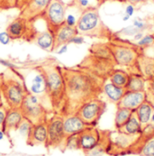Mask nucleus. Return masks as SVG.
Here are the masks:
<instances>
[{
  "label": "nucleus",
  "mask_w": 154,
  "mask_h": 156,
  "mask_svg": "<svg viewBox=\"0 0 154 156\" xmlns=\"http://www.w3.org/2000/svg\"><path fill=\"white\" fill-rule=\"evenodd\" d=\"M65 82V102L62 115L76 114L89 100L99 98L106 80L80 68L61 66Z\"/></svg>",
  "instance_id": "f257e3e1"
},
{
  "label": "nucleus",
  "mask_w": 154,
  "mask_h": 156,
  "mask_svg": "<svg viewBox=\"0 0 154 156\" xmlns=\"http://www.w3.org/2000/svg\"><path fill=\"white\" fill-rule=\"evenodd\" d=\"M43 71L53 113L61 114L65 102V82L61 65L49 60L37 65Z\"/></svg>",
  "instance_id": "f03ea898"
},
{
  "label": "nucleus",
  "mask_w": 154,
  "mask_h": 156,
  "mask_svg": "<svg viewBox=\"0 0 154 156\" xmlns=\"http://www.w3.org/2000/svg\"><path fill=\"white\" fill-rule=\"evenodd\" d=\"M0 89L8 108H20L28 93L21 74L16 68H7L0 74Z\"/></svg>",
  "instance_id": "7ed1b4c3"
},
{
  "label": "nucleus",
  "mask_w": 154,
  "mask_h": 156,
  "mask_svg": "<svg viewBox=\"0 0 154 156\" xmlns=\"http://www.w3.org/2000/svg\"><path fill=\"white\" fill-rule=\"evenodd\" d=\"M107 44L113 53L116 65L124 66L128 69V70H133L132 73L141 75L137 61L139 56L144 52V48L129 41L115 38L114 35L107 42Z\"/></svg>",
  "instance_id": "20e7f679"
},
{
  "label": "nucleus",
  "mask_w": 154,
  "mask_h": 156,
  "mask_svg": "<svg viewBox=\"0 0 154 156\" xmlns=\"http://www.w3.org/2000/svg\"><path fill=\"white\" fill-rule=\"evenodd\" d=\"M78 34L82 36L95 37L104 40H111L113 34L109 28L101 20L97 7L90 6L84 9L77 23Z\"/></svg>",
  "instance_id": "39448f33"
},
{
  "label": "nucleus",
  "mask_w": 154,
  "mask_h": 156,
  "mask_svg": "<svg viewBox=\"0 0 154 156\" xmlns=\"http://www.w3.org/2000/svg\"><path fill=\"white\" fill-rule=\"evenodd\" d=\"M21 74L27 91L40 98L50 112L53 113L49 98L47 85L43 71L37 65L27 69H17Z\"/></svg>",
  "instance_id": "423d86ee"
},
{
  "label": "nucleus",
  "mask_w": 154,
  "mask_h": 156,
  "mask_svg": "<svg viewBox=\"0 0 154 156\" xmlns=\"http://www.w3.org/2000/svg\"><path fill=\"white\" fill-rule=\"evenodd\" d=\"M20 109L23 117L31 121L33 125L45 122L48 119V114L51 113L43 100L30 92L24 97Z\"/></svg>",
  "instance_id": "0eeeda50"
},
{
  "label": "nucleus",
  "mask_w": 154,
  "mask_h": 156,
  "mask_svg": "<svg viewBox=\"0 0 154 156\" xmlns=\"http://www.w3.org/2000/svg\"><path fill=\"white\" fill-rule=\"evenodd\" d=\"M76 67L83 69L99 79L107 80L116 67V62L114 60L98 57L89 53Z\"/></svg>",
  "instance_id": "6e6552de"
},
{
  "label": "nucleus",
  "mask_w": 154,
  "mask_h": 156,
  "mask_svg": "<svg viewBox=\"0 0 154 156\" xmlns=\"http://www.w3.org/2000/svg\"><path fill=\"white\" fill-rule=\"evenodd\" d=\"M46 123L48 137L45 147L47 149H61L65 140L63 130V115L53 113V115L46 120Z\"/></svg>",
  "instance_id": "1a4fd4ad"
},
{
  "label": "nucleus",
  "mask_w": 154,
  "mask_h": 156,
  "mask_svg": "<svg viewBox=\"0 0 154 156\" xmlns=\"http://www.w3.org/2000/svg\"><path fill=\"white\" fill-rule=\"evenodd\" d=\"M106 102L97 98L82 105L76 114L88 126H96L106 110Z\"/></svg>",
  "instance_id": "9d476101"
},
{
  "label": "nucleus",
  "mask_w": 154,
  "mask_h": 156,
  "mask_svg": "<svg viewBox=\"0 0 154 156\" xmlns=\"http://www.w3.org/2000/svg\"><path fill=\"white\" fill-rule=\"evenodd\" d=\"M67 5L62 0H51L42 18L46 23L47 29L53 33L59 26L65 23Z\"/></svg>",
  "instance_id": "9b49d317"
},
{
  "label": "nucleus",
  "mask_w": 154,
  "mask_h": 156,
  "mask_svg": "<svg viewBox=\"0 0 154 156\" xmlns=\"http://www.w3.org/2000/svg\"><path fill=\"white\" fill-rule=\"evenodd\" d=\"M33 22L27 21L23 17H16L6 27V33L12 40H24L32 42L36 33Z\"/></svg>",
  "instance_id": "f8f14e48"
},
{
  "label": "nucleus",
  "mask_w": 154,
  "mask_h": 156,
  "mask_svg": "<svg viewBox=\"0 0 154 156\" xmlns=\"http://www.w3.org/2000/svg\"><path fill=\"white\" fill-rule=\"evenodd\" d=\"M51 0H28L20 9L19 16L27 21L34 22L38 18H42L46 8Z\"/></svg>",
  "instance_id": "ddd939ff"
},
{
  "label": "nucleus",
  "mask_w": 154,
  "mask_h": 156,
  "mask_svg": "<svg viewBox=\"0 0 154 156\" xmlns=\"http://www.w3.org/2000/svg\"><path fill=\"white\" fill-rule=\"evenodd\" d=\"M102 136V131L96 126H88L79 134V149L85 152L96 147Z\"/></svg>",
  "instance_id": "4468645a"
},
{
  "label": "nucleus",
  "mask_w": 154,
  "mask_h": 156,
  "mask_svg": "<svg viewBox=\"0 0 154 156\" xmlns=\"http://www.w3.org/2000/svg\"><path fill=\"white\" fill-rule=\"evenodd\" d=\"M146 99V91H126L116 106L135 111Z\"/></svg>",
  "instance_id": "2eb2a0df"
},
{
  "label": "nucleus",
  "mask_w": 154,
  "mask_h": 156,
  "mask_svg": "<svg viewBox=\"0 0 154 156\" xmlns=\"http://www.w3.org/2000/svg\"><path fill=\"white\" fill-rule=\"evenodd\" d=\"M52 34L54 36V50H57L61 45L68 44L70 40L78 35V31L76 27L69 26L64 23L53 31Z\"/></svg>",
  "instance_id": "dca6fc26"
},
{
  "label": "nucleus",
  "mask_w": 154,
  "mask_h": 156,
  "mask_svg": "<svg viewBox=\"0 0 154 156\" xmlns=\"http://www.w3.org/2000/svg\"><path fill=\"white\" fill-rule=\"evenodd\" d=\"M47 123L46 121L33 125L30 133L26 138V143L28 145L35 146V145H46L47 143Z\"/></svg>",
  "instance_id": "f3484780"
},
{
  "label": "nucleus",
  "mask_w": 154,
  "mask_h": 156,
  "mask_svg": "<svg viewBox=\"0 0 154 156\" xmlns=\"http://www.w3.org/2000/svg\"><path fill=\"white\" fill-rule=\"evenodd\" d=\"M87 127L88 126L77 114L63 115V130L65 138L73 134H79Z\"/></svg>",
  "instance_id": "a211bd4d"
},
{
  "label": "nucleus",
  "mask_w": 154,
  "mask_h": 156,
  "mask_svg": "<svg viewBox=\"0 0 154 156\" xmlns=\"http://www.w3.org/2000/svg\"><path fill=\"white\" fill-rule=\"evenodd\" d=\"M23 118V115L20 108H8L3 126V131L5 134L9 135L12 131H16Z\"/></svg>",
  "instance_id": "6ab92c4d"
},
{
  "label": "nucleus",
  "mask_w": 154,
  "mask_h": 156,
  "mask_svg": "<svg viewBox=\"0 0 154 156\" xmlns=\"http://www.w3.org/2000/svg\"><path fill=\"white\" fill-rule=\"evenodd\" d=\"M32 42L46 51H52L54 50V36L52 32L48 29L43 32L36 31Z\"/></svg>",
  "instance_id": "aec40b11"
},
{
  "label": "nucleus",
  "mask_w": 154,
  "mask_h": 156,
  "mask_svg": "<svg viewBox=\"0 0 154 156\" xmlns=\"http://www.w3.org/2000/svg\"><path fill=\"white\" fill-rule=\"evenodd\" d=\"M154 111V106L153 104L146 99L136 110L135 113L139 118V121L141 123V126H142V129H145L150 122H151V118H152V113Z\"/></svg>",
  "instance_id": "412c9836"
},
{
  "label": "nucleus",
  "mask_w": 154,
  "mask_h": 156,
  "mask_svg": "<svg viewBox=\"0 0 154 156\" xmlns=\"http://www.w3.org/2000/svg\"><path fill=\"white\" fill-rule=\"evenodd\" d=\"M138 66L141 71V75L146 80L154 78V58L142 53L138 58Z\"/></svg>",
  "instance_id": "4be33fe9"
},
{
  "label": "nucleus",
  "mask_w": 154,
  "mask_h": 156,
  "mask_svg": "<svg viewBox=\"0 0 154 156\" xmlns=\"http://www.w3.org/2000/svg\"><path fill=\"white\" fill-rule=\"evenodd\" d=\"M126 92V89L115 87L114 84H112L109 80H107L103 86V93L107 96V98L109 99V101L117 105V103L121 100L124 93Z\"/></svg>",
  "instance_id": "5701e85b"
},
{
  "label": "nucleus",
  "mask_w": 154,
  "mask_h": 156,
  "mask_svg": "<svg viewBox=\"0 0 154 156\" xmlns=\"http://www.w3.org/2000/svg\"><path fill=\"white\" fill-rule=\"evenodd\" d=\"M109 145V131H102V136L99 144L93 149L85 152V156H112L107 153Z\"/></svg>",
  "instance_id": "b1692460"
},
{
  "label": "nucleus",
  "mask_w": 154,
  "mask_h": 156,
  "mask_svg": "<svg viewBox=\"0 0 154 156\" xmlns=\"http://www.w3.org/2000/svg\"><path fill=\"white\" fill-rule=\"evenodd\" d=\"M116 130L127 134H135L142 133V126H141V123L139 121V118H138L135 111L132 112V115L129 118V120L121 128L116 129Z\"/></svg>",
  "instance_id": "393cba45"
},
{
  "label": "nucleus",
  "mask_w": 154,
  "mask_h": 156,
  "mask_svg": "<svg viewBox=\"0 0 154 156\" xmlns=\"http://www.w3.org/2000/svg\"><path fill=\"white\" fill-rule=\"evenodd\" d=\"M82 11L83 10L75 2L71 3L70 5H67L66 13H65V23L69 26L76 27Z\"/></svg>",
  "instance_id": "a878e982"
},
{
  "label": "nucleus",
  "mask_w": 154,
  "mask_h": 156,
  "mask_svg": "<svg viewBox=\"0 0 154 156\" xmlns=\"http://www.w3.org/2000/svg\"><path fill=\"white\" fill-rule=\"evenodd\" d=\"M129 77L130 74L124 70V69H114V71L111 73L110 77H109V80L112 84H114L115 87L118 88H122V89H125L129 80Z\"/></svg>",
  "instance_id": "bb28decb"
},
{
  "label": "nucleus",
  "mask_w": 154,
  "mask_h": 156,
  "mask_svg": "<svg viewBox=\"0 0 154 156\" xmlns=\"http://www.w3.org/2000/svg\"><path fill=\"white\" fill-rule=\"evenodd\" d=\"M146 80L140 74H130L126 91H145Z\"/></svg>",
  "instance_id": "cd10ccee"
},
{
  "label": "nucleus",
  "mask_w": 154,
  "mask_h": 156,
  "mask_svg": "<svg viewBox=\"0 0 154 156\" xmlns=\"http://www.w3.org/2000/svg\"><path fill=\"white\" fill-rule=\"evenodd\" d=\"M89 53L96 55V56H98V57H102V58H106V59L114 61L113 53L111 51L107 43H104V44L98 43V44H93L89 48Z\"/></svg>",
  "instance_id": "c85d7f7f"
},
{
  "label": "nucleus",
  "mask_w": 154,
  "mask_h": 156,
  "mask_svg": "<svg viewBox=\"0 0 154 156\" xmlns=\"http://www.w3.org/2000/svg\"><path fill=\"white\" fill-rule=\"evenodd\" d=\"M132 110L124 108H118L115 114V118H114V126L116 129L121 128L131 117L132 114Z\"/></svg>",
  "instance_id": "c756f323"
},
{
  "label": "nucleus",
  "mask_w": 154,
  "mask_h": 156,
  "mask_svg": "<svg viewBox=\"0 0 154 156\" xmlns=\"http://www.w3.org/2000/svg\"><path fill=\"white\" fill-rule=\"evenodd\" d=\"M138 154L140 156H154V133L147 134Z\"/></svg>",
  "instance_id": "7c9ffc66"
},
{
  "label": "nucleus",
  "mask_w": 154,
  "mask_h": 156,
  "mask_svg": "<svg viewBox=\"0 0 154 156\" xmlns=\"http://www.w3.org/2000/svg\"><path fill=\"white\" fill-rule=\"evenodd\" d=\"M33 126V124L31 121H29L28 119H26L25 117H23L22 122L20 123V125H19V126H18V128H17L16 131H18L19 134H21V135L25 136L27 138V136H28V134L30 133Z\"/></svg>",
  "instance_id": "2f4dec72"
},
{
  "label": "nucleus",
  "mask_w": 154,
  "mask_h": 156,
  "mask_svg": "<svg viewBox=\"0 0 154 156\" xmlns=\"http://www.w3.org/2000/svg\"><path fill=\"white\" fill-rule=\"evenodd\" d=\"M18 0H0V10L17 8Z\"/></svg>",
  "instance_id": "473e14b6"
},
{
  "label": "nucleus",
  "mask_w": 154,
  "mask_h": 156,
  "mask_svg": "<svg viewBox=\"0 0 154 156\" xmlns=\"http://www.w3.org/2000/svg\"><path fill=\"white\" fill-rule=\"evenodd\" d=\"M154 44V34H149V35H145L143 36L139 42H137L136 44L144 48L147 46L153 44Z\"/></svg>",
  "instance_id": "72a5a7b5"
},
{
  "label": "nucleus",
  "mask_w": 154,
  "mask_h": 156,
  "mask_svg": "<svg viewBox=\"0 0 154 156\" xmlns=\"http://www.w3.org/2000/svg\"><path fill=\"white\" fill-rule=\"evenodd\" d=\"M8 111V108L5 105L0 106V130H3V126H4V122L6 116V114Z\"/></svg>",
  "instance_id": "f704fd0d"
},
{
  "label": "nucleus",
  "mask_w": 154,
  "mask_h": 156,
  "mask_svg": "<svg viewBox=\"0 0 154 156\" xmlns=\"http://www.w3.org/2000/svg\"><path fill=\"white\" fill-rule=\"evenodd\" d=\"M11 41H12V39L10 38L9 34L6 33V31H5V32L0 33V44H8Z\"/></svg>",
  "instance_id": "c9c22d12"
},
{
  "label": "nucleus",
  "mask_w": 154,
  "mask_h": 156,
  "mask_svg": "<svg viewBox=\"0 0 154 156\" xmlns=\"http://www.w3.org/2000/svg\"><path fill=\"white\" fill-rule=\"evenodd\" d=\"M133 26L136 27L137 29H139L140 31H142V30H143L145 28L146 24H145V23L143 22L142 19H141V18H135L134 21H133Z\"/></svg>",
  "instance_id": "e433bc0d"
},
{
  "label": "nucleus",
  "mask_w": 154,
  "mask_h": 156,
  "mask_svg": "<svg viewBox=\"0 0 154 156\" xmlns=\"http://www.w3.org/2000/svg\"><path fill=\"white\" fill-rule=\"evenodd\" d=\"M82 10L88 8V7H90L89 5V0H75L74 1Z\"/></svg>",
  "instance_id": "4c0bfd02"
},
{
  "label": "nucleus",
  "mask_w": 154,
  "mask_h": 156,
  "mask_svg": "<svg viewBox=\"0 0 154 156\" xmlns=\"http://www.w3.org/2000/svg\"><path fill=\"white\" fill-rule=\"evenodd\" d=\"M83 43H84V38L82 35H79V34L74 36L69 42V44H81Z\"/></svg>",
  "instance_id": "58836bf2"
},
{
  "label": "nucleus",
  "mask_w": 154,
  "mask_h": 156,
  "mask_svg": "<svg viewBox=\"0 0 154 156\" xmlns=\"http://www.w3.org/2000/svg\"><path fill=\"white\" fill-rule=\"evenodd\" d=\"M148 82V91L154 96V78L151 79V80H146Z\"/></svg>",
  "instance_id": "ea45409f"
},
{
  "label": "nucleus",
  "mask_w": 154,
  "mask_h": 156,
  "mask_svg": "<svg viewBox=\"0 0 154 156\" xmlns=\"http://www.w3.org/2000/svg\"><path fill=\"white\" fill-rule=\"evenodd\" d=\"M133 12H134V7L132 6V5H128L126 6V9H125V14L131 17L133 15Z\"/></svg>",
  "instance_id": "a19ab883"
},
{
  "label": "nucleus",
  "mask_w": 154,
  "mask_h": 156,
  "mask_svg": "<svg viewBox=\"0 0 154 156\" xmlns=\"http://www.w3.org/2000/svg\"><path fill=\"white\" fill-rule=\"evenodd\" d=\"M67 50H68V44L61 45V47H59V48L57 49V53H58V54H63V53L66 52Z\"/></svg>",
  "instance_id": "79ce46f5"
},
{
  "label": "nucleus",
  "mask_w": 154,
  "mask_h": 156,
  "mask_svg": "<svg viewBox=\"0 0 154 156\" xmlns=\"http://www.w3.org/2000/svg\"><path fill=\"white\" fill-rule=\"evenodd\" d=\"M147 0H126V2H128L130 5H137L140 3H144Z\"/></svg>",
  "instance_id": "37998d69"
},
{
  "label": "nucleus",
  "mask_w": 154,
  "mask_h": 156,
  "mask_svg": "<svg viewBox=\"0 0 154 156\" xmlns=\"http://www.w3.org/2000/svg\"><path fill=\"white\" fill-rule=\"evenodd\" d=\"M144 35H143V34L142 33H141V32H139V33H137V34H134V37H133V39H134V41H140L142 37H143Z\"/></svg>",
  "instance_id": "c03bdc74"
},
{
  "label": "nucleus",
  "mask_w": 154,
  "mask_h": 156,
  "mask_svg": "<svg viewBox=\"0 0 154 156\" xmlns=\"http://www.w3.org/2000/svg\"><path fill=\"white\" fill-rule=\"evenodd\" d=\"M28 0H18V5H17V8L20 10V9H22L23 7V5L26 4V2H27Z\"/></svg>",
  "instance_id": "a18cd8bd"
},
{
  "label": "nucleus",
  "mask_w": 154,
  "mask_h": 156,
  "mask_svg": "<svg viewBox=\"0 0 154 156\" xmlns=\"http://www.w3.org/2000/svg\"><path fill=\"white\" fill-rule=\"evenodd\" d=\"M96 1H97L98 5H101L102 4H104V3H106V2H107V1H109V0H96Z\"/></svg>",
  "instance_id": "49530a36"
},
{
  "label": "nucleus",
  "mask_w": 154,
  "mask_h": 156,
  "mask_svg": "<svg viewBox=\"0 0 154 156\" xmlns=\"http://www.w3.org/2000/svg\"><path fill=\"white\" fill-rule=\"evenodd\" d=\"M5 133H4V131L3 130H0V141L4 138V136H5Z\"/></svg>",
  "instance_id": "de8ad7c7"
},
{
  "label": "nucleus",
  "mask_w": 154,
  "mask_h": 156,
  "mask_svg": "<svg viewBox=\"0 0 154 156\" xmlns=\"http://www.w3.org/2000/svg\"><path fill=\"white\" fill-rule=\"evenodd\" d=\"M3 105V96H2V92H1V89H0V106Z\"/></svg>",
  "instance_id": "09e8293b"
},
{
  "label": "nucleus",
  "mask_w": 154,
  "mask_h": 156,
  "mask_svg": "<svg viewBox=\"0 0 154 156\" xmlns=\"http://www.w3.org/2000/svg\"><path fill=\"white\" fill-rule=\"evenodd\" d=\"M129 18H130V16H127V15H125V16H124L123 20H124V21H127V20H128Z\"/></svg>",
  "instance_id": "8fccbe9b"
},
{
  "label": "nucleus",
  "mask_w": 154,
  "mask_h": 156,
  "mask_svg": "<svg viewBox=\"0 0 154 156\" xmlns=\"http://www.w3.org/2000/svg\"><path fill=\"white\" fill-rule=\"evenodd\" d=\"M114 1H118V2H122V3L126 2V0H114Z\"/></svg>",
  "instance_id": "3c124183"
}]
</instances>
